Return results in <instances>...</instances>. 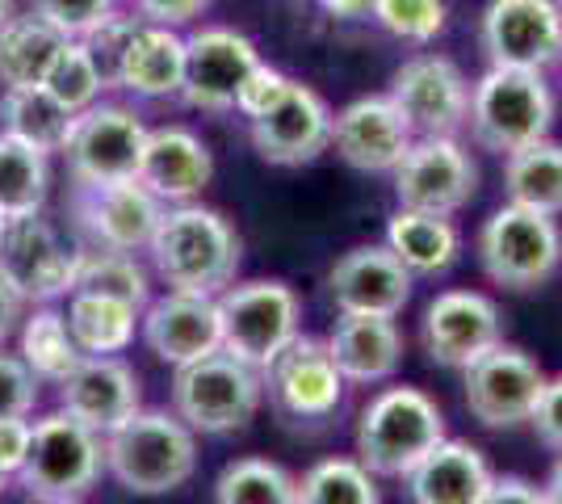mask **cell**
Wrapping results in <instances>:
<instances>
[{"label": "cell", "mask_w": 562, "mask_h": 504, "mask_svg": "<svg viewBox=\"0 0 562 504\" xmlns=\"http://www.w3.org/2000/svg\"><path fill=\"white\" fill-rule=\"evenodd\" d=\"M479 265L487 282L513 294L546 287L562 265V227L559 215H546L520 202H504L479 227Z\"/></svg>", "instance_id": "obj_5"}, {"label": "cell", "mask_w": 562, "mask_h": 504, "mask_svg": "<svg viewBox=\"0 0 562 504\" xmlns=\"http://www.w3.org/2000/svg\"><path fill=\"white\" fill-rule=\"evenodd\" d=\"M13 13H18V9H13V0H0V30L13 22Z\"/></svg>", "instance_id": "obj_51"}, {"label": "cell", "mask_w": 562, "mask_h": 504, "mask_svg": "<svg viewBox=\"0 0 562 504\" xmlns=\"http://www.w3.org/2000/svg\"><path fill=\"white\" fill-rule=\"evenodd\" d=\"M43 89H47L59 105H68L71 114L89 110L93 101H101V89H110V80L101 72V64L93 59V51L85 47V38H68L64 51L55 55L50 72L43 76Z\"/></svg>", "instance_id": "obj_38"}, {"label": "cell", "mask_w": 562, "mask_h": 504, "mask_svg": "<svg viewBox=\"0 0 562 504\" xmlns=\"http://www.w3.org/2000/svg\"><path fill=\"white\" fill-rule=\"evenodd\" d=\"M483 504H550V501H546V488H538V483L520 480V475H495Z\"/></svg>", "instance_id": "obj_47"}, {"label": "cell", "mask_w": 562, "mask_h": 504, "mask_svg": "<svg viewBox=\"0 0 562 504\" xmlns=\"http://www.w3.org/2000/svg\"><path fill=\"white\" fill-rule=\"evenodd\" d=\"M34 504H85V501H34Z\"/></svg>", "instance_id": "obj_53"}, {"label": "cell", "mask_w": 562, "mask_h": 504, "mask_svg": "<svg viewBox=\"0 0 562 504\" xmlns=\"http://www.w3.org/2000/svg\"><path fill=\"white\" fill-rule=\"evenodd\" d=\"M290 85H294V80L281 72V68H273V64H265V59H260L257 68L244 76V85L235 89V110H239L248 122L265 119L281 97L290 93Z\"/></svg>", "instance_id": "obj_42"}, {"label": "cell", "mask_w": 562, "mask_h": 504, "mask_svg": "<svg viewBox=\"0 0 562 504\" xmlns=\"http://www.w3.org/2000/svg\"><path fill=\"white\" fill-rule=\"evenodd\" d=\"M218 320H223V354H232L252 370H265L303 333V303L294 287L278 278H252V282H232L218 294Z\"/></svg>", "instance_id": "obj_8"}, {"label": "cell", "mask_w": 562, "mask_h": 504, "mask_svg": "<svg viewBox=\"0 0 562 504\" xmlns=\"http://www.w3.org/2000/svg\"><path fill=\"white\" fill-rule=\"evenodd\" d=\"M139 181L156 193L165 206L198 202L214 181V156L189 126H156L147 131L139 160Z\"/></svg>", "instance_id": "obj_24"}, {"label": "cell", "mask_w": 562, "mask_h": 504, "mask_svg": "<svg viewBox=\"0 0 562 504\" xmlns=\"http://www.w3.org/2000/svg\"><path fill=\"white\" fill-rule=\"evenodd\" d=\"M529 425H533V433H538V441L546 450L562 455V374L546 379L538 404L529 412Z\"/></svg>", "instance_id": "obj_44"}, {"label": "cell", "mask_w": 562, "mask_h": 504, "mask_svg": "<svg viewBox=\"0 0 562 504\" xmlns=\"http://www.w3.org/2000/svg\"><path fill=\"white\" fill-rule=\"evenodd\" d=\"M479 47L492 68L546 72L562 59L559 0H487L479 13Z\"/></svg>", "instance_id": "obj_14"}, {"label": "cell", "mask_w": 562, "mask_h": 504, "mask_svg": "<svg viewBox=\"0 0 562 504\" xmlns=\"http://www.w3.org/2000/svg\"><path fill=\"white\" fill-rule=\"evenodd\" d=\"M80 244H68L64 232L43 211L4 219L0 236V273L25 303H55L76 290Z\"/></svg>", "instance_id": "obj_12"}, {"label": "cell", "mask_w": 562, "mask_h": 504, "mask_svg": "<svg viewBox=\"0 0 562 504\" xmlns=\"http://www.w3.org/2000/svg\"><path fill=\"white\" fill-rule=\"evenodd\" d=\"M391 101L420 135H458L470 114V80L449 55H416L391 80Z\"/></svg>", "instance_id": "obj_17"}, {"label": "cell", "mask_w": 562, "mask_h": 504, "mask_svg": "<svg viewBox=\"0 0 562 504\" xmlns=\"http://www.w3.org/2000/svg\"><path fill=\"white\" fill-rule=\"evenodd\" d=\"M71 119L76 114H71L68 105H59L43 85L4 89V97H0V131L22 139V144L38 147V152H47V156L64 152Z\"/></svg>", "instance_id": "obj_32"}, {"label": "cell", "mask_w": 562, "mask_h": 504, "mask_svg": "<svg viewBox=\"0 0 562 504\" xmlns=\"http://www.w3.org/2000/svg\"><path fill=\"white\" fill-rule=\"evenodd\" d=\"M299 504H382V488L357 458L336 455L299 480Z\"/></svg>", "instance_id": "obj_37"}, {"label": "cell", "mask_w": 562, "mask_h": 504, "mask_svg": "<svg viewBox=\"0 0 562 504\" xmlns=\"http://www.w3.org/2000/svg\"><path fill=\"white\" fill-rule=\"evenodd\" d=\"M252 126V147L265 165L303 168L331 147V110L311 85L294 80L290 93Z\"/></svg>", "instance_id": "obj_20"}, {"label": "cell", "mask_w": 562, "mask_h": 504, "mask_svg": "<svg viewBox=\"0 0 562 504\" xmlns=\"http://www.w3.org/2000/svg\"><path fill=\"white\" fill-rule=\"evenodd\" d=\"M131 9L139 13L143 22L181 30V25H189L193 18H202V13L211 9V0H131Z\"/></svg>", "instance_id": "obj_45"}, {"label": "cell", "mask_w": 562, "mask_h": 504, "mask_svg": "<svg viewBox=\"0 0 562 504\" xmlns=\"http://www.w3.org/2000/svg\"><path fill=\"white\" fill-rule=\"evenodd\" d=\"M9 483H13V475H4V471H0V496H4V488H9Z\"/></svg>", "instance_id": "obj_52"}, {"label": "cell", "mask_w": 562, "mask_h": 504, "mask_svg": "<svg viewBox=\"0 0 562 504\" xmlns=\"http://www.w3.org/2000/svg\"><path fill=\"white\" fill-rule=\"evenodd\" d=\"M76 290L89 294H110L122 303L147 307L151 303V278L135 261V253H101V248H80V269H76Z\"/></svg>", "instance_id": "obj_36"}, {"label": "cell", "mask_w": 562, "mask_h": 504, "mask_svg": "<svg viewBox=\"0 0 562 504\" xmlns=\"http://www.w3.org/2000/svg\"><path fill=\"white\" fill-rule=\"evenodd\" d=\"M541 387H546V370L525 349L504 345V340L462 370V400L483 429L529 425Z\"/></svg>", "instance_id": "obj_15"}, {"label": "cell", "mask_w": 562, "mask_h": 504, "mask_svg": "<svg viewBox=\"0 0 562 504\" xmlns=\"http://www.w3.org/2000/svg\"><path fill=\"white\" fill-rule=\"evenodd\" d=\"M416 278L386 244H357L328 269V294L336 312L398 315L412 303Z\"/></svg>", "instance_id": "obj_23"}, {"label": "cell", "mask_w": 562, "mask_h": 504, "mask_svg": "<svg viewBox=\"0 0 562 504\" xmlns=\"http://www.w3.org/2000/svg\"><path fill=\"white\" fill-rule=\"evenodd\" d=\"M139 315L143 312L135 303H122L110 294H89V290L68 294V328L80 345V354H89V358L126 354L135 333H139Z\"/></svg>", "instance_id": "obj_29"}, {"label": "cell", "mask_w": 562, "mask_h": 504, "mask_svg": "<svg viewBox=\"0 0 562 504\" xmlns=\"http://www.w3.org/2000/svg\"><path fill=\"white\" fill-rule=\"evenodd\" d=\"M105 471V437L64 408L34 421L30 455L13 475L30 501H85Z\"/></svg>", "instance_id": "obj_6"}, {"label": "cell", "mask_w": 562, "mask_h": 504, "mask_svg": "<svg viewBox=\"0 0 562 504\" xmlns=\"http://www.w3.org/2000/svg\"><path fill=\"white\" fill-rule=\"evenodd\" d=\"M147 126L122 101H93L71 119L64 160L71 186H110L139 177Z\"/></svg>", "instance_id": "obj_10"}, {"label": "cell", "mask_w": 562, "mask_h": 504, "mask_svg": "<svg viewBox=\"0 0 562 504\" xmlns=\"http://www.w3.org/2000/svg\"><path fill=\"white\" fill-rule=\"evenodd\" d=\"M391 177L398 206L428 215H458L479 193V165L458 135H420Z\"/></svg>", "instance_id": "obj_13"}, {"label": "cell", "mask_w": 562, "mask_h": 504, "mask_svg": "<svg viewBox=\"0 0 562 504\" xmlns=\"http://www.w3.org/2000/svg\"><path fill=\"white\" fill-rule=\"evenodd\" d=\"M0 236H4V215H0Z\"/></svg>", "instance_id": "obj_54"}, {"label": "cell", "mask_w": 562, "mask_h": 504, "mask_svg": "<svg viewBox=\"0 0 562 504\" xmlns=\"http://www.w3.org/2000/svg\"><path fill=\"white\" fill-rule=\"evenodd\" d=\"M492 480V467L479 446L446 437L403 475V496L407 504H483Z\"/></svg>", "instance_id": "obj_25"}, {"label": "cell", "mask_w": 562, "mask_h": 504, "mask_svg": "<svg viewBox=\"0 0 562 504\" xmlns=\"http://www.w3.org/2000/svg\"><path fill=\"white\" fill-rule=\"evenodd\" d=\"M114 4L117 0H30V9H34L38 18H47V22L55 25L59 34H68V38H85Z\"/></svg>", "instance_id": "obj_43"}, {"label": "cell", "mask_w": 562, "mask_h": 504, "mask_svg": "<svg viewBox=\"0 0 562 504\" xmlns=\"http://www.w3.org/2000/svg\"><path fill=\"white\" fill-rule=\"evenodd\" d=\"M147 253H151L156 278L168 290L218 299L239 273L244 240L227 215H218L202 202H177V206H165Z\"/></svg>", "instance_id": "obj_1"}, {"label": "cell", "mask_w": 562, "mask_h": 504, "mask_svg": "<svg viewBox=\"0 0 562 504\" xmlns=\"http://www.w3.org/2000/svg\"><path fill=\"white\" fill-rule=\"evenodd\" d=\"M30 437H34V421L30 416H9L0 421V471L18 475L25 455H30Z\"/></svg>", "instance_id": "obj_46"}, {"label": "cell", "mask_w": 562, "mask_h": 504, "mask_svg": "<svg viewBox=\"0 0 562 504\" xmlns=\"http://www.w3.org/2000/svg\"><path fill=\"white\" fill-rule=\"evenodd\" d=\"M68 211L80 248L143 253L156 236L165 202L139 177H131V181H110V186H71Z\"/></svg>", "instance_id": "obj_11"}, {"label": "cell", "mask_w": 562, "mask_h": 504, "mask_svg": "<svg viewBox=\"0 0 562 504\" xmlns=\"http://www.w3.org/2000/svg\"><path fill=\"white\" fill-rule=\"evenodd\" d=\"M22 315H25V299L9 287V278L0 273V345L22 328Z\"/></svg>", "instance_id": "obj_48"}, {"label": "cell", "mask_w": 562, "mask_h": 504, "mask_svg": "<svg viewBox=\"0 0 562 504\" xmlns=\"http://www.w3.org/2000/svg\"><path fill=\"white\" fill-rule=\"evenodd\" d=\"M504 340V315L483 290H441L428 299L420 320V345L432 366L467 370Z\"/></svg>", "instance_id": "obj_16"}, {"label": "cell", "mask_w": 562, "mask_h": 504, "mask_svg": "<svg viewBox=\"0 0 562 504\" xmlns=\"http://www.w3.org/2000/svg\"><path fill=\"white\" fill-rule=\"evenodd\" d=\"M55 387H59V408L101 437L114 433L126 416H135L143 408L139 374L131 361H122V354H110V358L85 354L68 379Z\"/></svg>", "instance_id": "obj_22"}, {"label": "cell", "mask_w": 562, "mask_h": 504, "mask_svg": "<svg viewBox=\"0 0 562 504\" xmlns=\"http://www.w3.org/2000/svg\"><path fill=\"white\" fill-rule=\"evenodd\" d=\"M64 43H68V34H59L34 9L13 13V22L0 30V85L4 89L43 85V76L50 72V64L64 51Z\"/></svg>", "instance_id": "obj_30"}, {"label": "cell", "mask_w": 562, "mask_h": 504, "mask_svg": "<svg viewBox=\"0 0 562 504\" xmlns=\"http://www.w3.org/2000/svg\"><path fill=\"white\" fill-rule=\"evenodd\" d=\"M38 374L25 366L22 354H9L0 345V421L9 416H30L38 408Z\"/></svg>", "instance_id": "obj_41"}, {"label": "cell", "mask_w": 562, "mask_h": 504, "mask_svg": "<svg viewBox=\"0 0 562 504\" xmlns=\"http://www.w3.org/2000/svg\"><path fill=\"white\" fill-rule=\"evenodd\" d=\"M446 412L420 387H382L357 416L352 450L378 480H403L437 441H446Z\"/></svg>", "instance_id": "obj_3"}, {"label": "cell", "mask_w": 562, "mask_h": 504, "mask_svg": "<svg viewBox=\"0 0 562 504\" xmlns=\"http://www.w3.org/2000/svg\"><path fill=\"white\" fill-rule=\"evenodd\" d=\"M319 4L336 22H366V18H374V0H319Z\"/></svg>", "instance_id": "obj_49"}, {"label": "cell", "mask_w": 562, "mask_h": 504, "mask_svg": "<svg viewBox=\"0 0 562 504\" xmlns=\"http://www.w3.org/2000/svg\"><path fill=\"white\" fill-rule=\"evenodd\" d=\"M504 190L508 202L533 206L546 215H562V144L559 139H538L504 156Z\"/></svg>", "instance_id": "obj_33"}, {"label": "cell", "mask_w": 562, "mask_h": 504, "mask_svg": "<svg viewBox=\"0 0 562 504\" xmlns=\"http://www.w3.org/2000/svg\"><path fill=\"white\" fill-rule=\"evenodd\" d=\"M386 248L403 261L412 278H441L462 257V236L449 223V215L398 206L386 223Z\"/></svg>", "instance_id": "obj_28"}, {"label": "cell", "mask_w": 562, "mask_h": 504, "mask_svg": "<svg viewBox=\"0 0 562 504\" xmlns=\"http://www.w3.org/2000/svg\"><path fill=\"white\" fill-rule=\"evenodd\" d=\"M559 9H562V0H559Z\"/></svg>", "instance_id": "obj_55"}, {"label": "cell", "mask_w": 562, "mask_h": 504, "mask_svg": "<svg viewBox=\"0 0 562 504\" xmlns=\"http://www.w3.org/2000/svg\"><path fill=\"white\" fill-rule=\"evenodd\" d=\"M143 345L151 358L181 370L189 361H202L223 349V320L218 299L211 294H189V290H165L151 299L139 315Z\"/></svg>", "instance_id": "obj_19"}, {"label": "cell", "mask_w": 562, "mask_h": 504, "mask_svg": "<svg viewBox=\"0 0 562 504\" xmlns=\"http://www.w3.org/2000/svg\"><path fill=\"white\" fill-rule=\"evenodd\" d=\"M449 18V0H374V22L403 43H432Z\"/></svg>", "instance_id": "obj_39"}, {"label": "cell", "mask_w": 562, "mask_h": 504, "mask_svg": "<svg viewBox=\"0 0 562 504\" xmlns=\"http://www.w3.org/2000/svg\"><path fill=\"white\" fill-rule=\"evenodd\" d=\"M139 25H143V18L131 9V13H122V9H110L101 22L85 34V47L93 51V59L101 64V72H105V80L114 76V68H117V59H122V51H126V43L139 34Z\"/></svg>", "instance_id": "obj_40"}, {"label": "cell", "mask_w": 562, "mask_h": 504, "mask_svg": "<svg viewBox=\"0 0 562 504\" xmlns=\"http://www.w3.org/2000/svg\"><path fill=\"white\" fill-rule=\"evenodd\" d=\"M416 144V131L398 114L391 97H357L331 114V147L357 172H395V165Z\"/></svg>", "instance_id": "obj_21"}, {"label": "cell", "mask_w": 562, "mask_h": 504, "mask_svg": "<svg viewBox=\"0 0 562 504\" xmlns=\"http://www.w3.org/2000/svg\"><path fill=\"white\" fill-rule=\"evenodd\" d=\"M470 139L495 152L513 156L520 147L538 144L554 126V93L541 80V72L525 68H487L470 85Z\"/></svg>", "instance_id": "obj_4"}, {"label": "cell", "mask_w": 562, "mask_h": 504, "mask_svg": "<svg viewBox=\"0 0 562 504\" xmlns=\"http://www.w3.org/2000/svg\"><path fill=\"white\" fill-rule=\"evenodd\" d=\"M214 504H299V475L273 458H232L214 480Z\"/></svg>", "instance_id": "obj_35"}, {"label": "cell", "mask_w": 562, "mask_h": 504, "mask_svg": "<svg viewBox=\"0 0 562 504\" xmlns=\"http://www.w3.org/2000/svg\"><path fill=\"white\" fill-rule=\"evenodd\" d=\"M260 64V51L248 34L232 25H202L186 38V85L181 101L202 114L235 110V89Z\"/></svg>", "instance_id": "obj_18"}, {"label": "cell", "mask_w": 562, "mask_h": 504, "mask_svg": "<svg viewBox=\"0 0 562 504\" xmlns=\"http://www.w3.org/2000/svg\"><path fill=\"white\" fill-rule=\"evenodd\" d=\"M172 412L202 437H227L239 433L257 416L265 400V379L260 370L235 361L232 354H211L202 361H189L172 374Z\"/></svg>", "instance_id": "obj_7"}, {"label": "cell", "mask_w": 562, "mask_h": 504, "mask_svg": "<svg viewBox=\"0 0 562 504\" xmlns=\"http://www.w3.org/2000/svg\"><path fill=\"white\" fill-rule=\"evenodd\" d=\"M105 471L131 496H168L198 471V433L177 412L139 408L105 433Z\"/></svg>", "instance_id": "obj_2"}, {"label": "cell", "mask_w": 562, "mask_h": 504, "mask_svg": "<svg viewBox=\"0 0 562 504\" xmlns=\"http://www.w3.org/2000/svg\"><path fill=\"white\" fill-rule=\"evenodd\" d=\"M324 340H328V354L340 366L345 383L352 387L386 383L403 366V333H398L395 315L336 312V324Z\"/></svg>", "instance_id": "obj_26"}, {"label": "cell", "mask_w": 562, "mask_h": 504, "mask_svg": "<svg viewBox=\"0 0 562 504\" xmlns=\"http://www.w3.org/2000/svg\"><path fill=\"white\" fill-rule=\"evenodd\" d=\"M50 156L0 131V215L18 219L47 206Z\"/></svg>", "instance_id": "obj_34"}, {"label": "cell", "mask_w": 562, "mask_h": 504, "mask_svg": "<svg viewBox=\"0 0 562 504\" xmlns=\"http://www.w3.org/2000/svg\"><path fill=\"white\" fill-rule=\"evenodd\" d=\"M265 395L285 425L294 429H319L345 408V374L331 361L324 336H294L278 358L260 370Z\"/></svg>", "instance_id": "obj_9"}, {"label": "cell", "mask_w": 562, "mask_h": 504, "mask_svg": "<svg viewBox=\"0 0 562 504\" xmlns=\"http://www.w3.org/2000/svg\"><path fill=\"white\" fill-rule=\"evenodd\" d=\"M181 85H186V38L172 25L143 22L117 59L110 89L160 101V97H181Z\"/></svg>", "instance_id": "obj_27"}, {"label": "cell", "mask_w": 562, "mask_h": 504, "mask_svg": "<svg viewBox=\"0 0 562 504\" xmlns=\"http://www.w3.org/2000/svg\"><path fill=\"white\" fill-rule=\"evenodd\" d=\"M541 488H546V501L562 504V455L554 458V467H550V475H546V483H541Z\"/></svg>", "instance_id": "obj_50"}, {"label": "cell", "mask_w": 562, "mask_h": 504, "mask_svg": "<svg viewBox=\"0 0 562 504\" xmlns=\"http://www.w3.org/2000/svg\"><path fill=\"white\" fill-rule=\"evenodd\" d=\"M18 354L38 374V383H50V387L64 383L71 370H76V361L85 358L68 328V312H59L55 303H34V312L22 315Z\"/></svg>", "instance_id": "obj_31"}]
</instances>
